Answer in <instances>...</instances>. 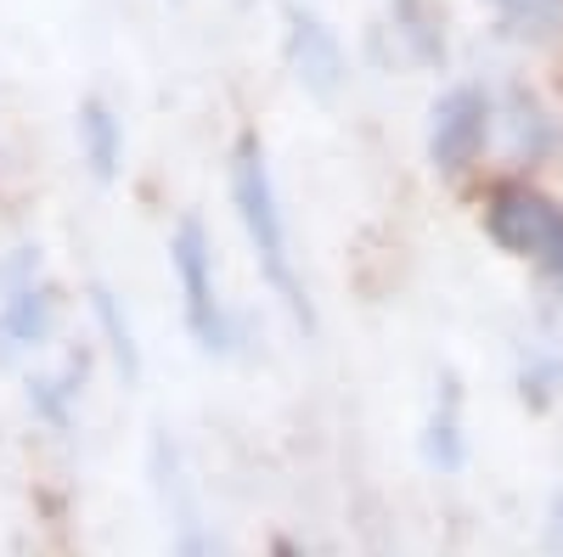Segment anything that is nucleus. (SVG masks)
Instances as JSON below:
<instances>
[{
    "instance_id": "nucleus-5",
    "label": "nucleus",
    "mask_w": 563,
    "mask_h": 557,
    "mask_svg": "<svg viewBox=\"0 0 563 557\" xmlns=\"http://www.w3.org/2000/svg\"><path fill=\"white\" fill-rule=\"evenodd\" d=\"M282 63H288L299 90L316 97V102H333L339 90L350 85V52H344L339 29L327 23L316 7H299V0L282 7Z\"/></svg>"
},
{
    "instance_id": "nucleus-7",
    "label": "nucleus",
    "mask_w": 563,
    "mask_h": 557,
    "mask_svg": "<svg viewBox=\"0 0 563 557\" xmlns=\"http://www.w3.org/2000/svg\"><path fill=\"white\" fill-rule=\"evenodd\" d=\"M63 321V293L52 282H29L18 293H0V366H18L52 344Z\"/></svg>"
},
{
    "instance_id": "nucleus-4",
    "label": "nucleus",
    "mask_w": 563,
    "mask_h": 557,
    "mask_svg": "<svg viewBox=\"0 0 563 557\" xmlns=\"http://www.w3.org/2000/svg\"><path fill=\"white\" fill-rule=\"evenodd\" d=\"M422 147H429V164H434L440 180H467L485 164V153L496 147V90L479 85V79L445 85L429 108Z\"/></svg>"
},
{
    "instance_id": "nucleus-15",
    "label": "nucleus",
    "mask_w": 563,
    "mask_h": 557,
    "mask_svg": "<svg viewBox=\"0 0 563 557\" xmlns=\"http://www.w3.org/2000/svg\"><path fill=\"white\" fill-rule=\"evenodd\" d=\"M558 394H563V360L547 355V349H530V355L519 360V400H525L530 411H552Z\"/></svg>"
},
{
    "instance_id": "nucleus-16",
    "label": "nucleus",
    "mask_w": 563,
    "mask_h": 557,
    "mask_svg": "<svg viewBox=\"0 0 563 557\" xmlns=\"http://www.w3.org/2000/svg\"><path fill=\"white\" fill-rule=\"evenodd\" d=\"M29 282H40V248H12L0 259V293H18Z\"/></svg>"
},
{
    "instance_id": "nucleus-1",
    "label": "nucleus",
    "mask_w": 563,
    "mask_h": 557,
    "mask_svg": "<svg viewBox=\"0 0 563 557\" xmlns=\"http://www.w3.org/2000/svg\"><path fill=\"white\" fill-rule=\"evenodd\" d=\"M231 209H238V225L254 248V265L265 276V288L282 299V310L294 315V327L310 338L316 333V304L299 282V259H294V237H288V209H282L276 175H271V153L260 142V130H243L231 142Z\"/></svg>"
},
{
    "instance_id": "nucleus-9",
    "label": "nucleus",
    "mask_w": 563,
    "mask_h": 557,
    "mask_svg": "<svg viewBox=\"0 0 563 557\" xmlns=\"http://www.w3.org/2000/svg\"><path fill=\"white\" fill-rule=\"evenodd\" d=\"M85 383H90V349H68L52 371H34V378H29V411L40 416L45 428L68 434Z\"/></svg>"
},
{
    "instance_id": "nucleus-8",
    "label": "nucleus",
    "mask_w": 563,
    "mask_h": 557,
    "mask_svg": "<svg viewBox=\"0 0 563 557\" xmlns=\"http://www.w3.org/2000/svg\"><path fill=\"white\" fill-rule=\"evenodd\" d=\"M153 468H158V484H164V495H169V513H175L169 557H225L220 535L203 524L198 501L186 495V484H180V468H175V450H169V439H164V434L153 439Z\"/></svg>"
},
{
    "instance_id": "nucleus-3",
    "label": "nucleus",
    "mask_w": 563,
    "mask_h": 557,
    "mask_svg": "<svg viewBox=\"0 0 563 557\" xmlns=\"http://www.w3.org/2000/svg\"><path fill=\"white\" fill-rule=\"evenodd\" d=\"M169 270L180 288V310H186V333L203 355H231L238 349V315L220 299V276H214V243L198 214L175 220L169 231Z\"/></svg>"
},
{
    "instance_id": "nucleus-18",
    "label": "nucleus",
    "mask_w": 563,
    "mask_h": 557,
    "mask_svg": "<svg viewBox=\"0 0 563 557\" xmlns=\"http://www.w3.org/2000/svg\"><path fill=\"white\" fill-rule=\"evenodd\" d=\"M271 557H310V552H305L299 541H288V535H276V541H271Z\"/></svg>"
},
{
    "instance_id": "nucleus-17",
    "label": "nucleus",
    "mask_w": 563,
    "mask_h": 557,
    "mask_svg": "<svg viewBox=\"0 0 563 557\" xmlns=\"http://www.w3.org/2000/svg\"><path fill=\"white\" fill-rule=\"evenodd\" d=\"M541 541H547V552H552V557H563V495H552V506H547Z\"/></svg>"
},
{
    "instance_id": "nucleus-14",
    "label": "nucleus",
    "mask_w": 563,
    "mask_h": 557,
    "mask_svg": "<svg viewBox=\"0 0 563 557\" xmlns=\"http://www.w3.org/2000/svg\"><path fill=\"white\" fill-rule=\"evenodd\" d=\"M389 18L395 34L411 52V63L422 68H445V18H440V0H389Z\"/></svg>"
},
{
    "instance_id": "nucleus-12",
    "label": "nucleus",
    "mask_w": 563,
    "mask_h": 557,
    "mask_svg": "<svg viewBox=\"0 0 563 557\" xmlns=\"http://www.w3.org/2000/svg\"><path fill=\"white\" fill-rule=\"evenodd\" d=\"M490 23L512 45H558L563 40V0H485Z\"/></svg>"
},
{
    "instance_id": "nucleus-2",
    "label": "nucleus",
    "mask_w": 563,
    "mask_h": 557,
    "mask_svg": "<svg viewBox=\"0 0 563 557\" xmlns=\"http://www.w3.org/2000/svg\"><path fill=\"white\" fill-rule=\"evenodd\" d=\"M479 225L507 259H525L547 288L563 293V198L558 192H547L525 169L496 175L479 192Z\"/></svg>"
},
{
    "instance_id": "nucleus-10",
    "label": "nucleus",
    "mask_w": 563,
    "mask_h": 557,
    "mask_svg": "<svg viewBox=\"0 0 563 557\" xmlns=\"http://www.w3.org/2000/svg\"><path fill=\"white\" fill-rule=\"evenodd\" d=\"M422 461L434 474H462L467 461V428H462V383L456 371L434 383V405H429V423H422Z\"/></svg>"
},
{
    "instance_id": "nucleus-6",
    "label": "nucleus",
    "mask_w": 563,
    "mask_h": 557,
    "mask_svg": "<svg viewBox=\"0 0 563 557\" xmlns=\"http://www.w3.org/2000/svg\"><path fill=\"white\" fill-rule=\"evenodd\" d=\"M496 142L507 147V158L519 169H536V164H547L563 147V130H558L552 108L536 97L530 85H507L496 97Z\"/></svg>"
},
{
    "instance_id": "nucleus-13",
    "label": "nucleus",
    "mask_w": 563,
    "mask_h": 557,
    "mask_svg": "<svg viewBox=\"0 0 563 557\" xmlns=\"http://www.w3.org/2000/svg\"><path fill=\"white\" fill-rule=\"evenodd\" d=\"M85 299H90V315H97V333H102V344H108V355L119 366V378L135 389L141 383V344H135V327H130V315H124V299L108 282H90Z\"/></svg>"
},
{
    "instance_id": "nucleus-11",
    "label": "nucleus",
    "mask_w": 563,
    "mask_h": 557,
    "mask_svg": "<svg viewBox=\"0 0 563 557\" xmlns=\"http://www.w3.org/2000/svg\"><path fill=\"white\" fill-rule=\"evenodd\" d=\"M74 135H79V158L85 169L97 175L102 186L119 180V164H124V119L113 113L108 97H85L79 113H74Z\"/></svg>"
}]
</instances>
